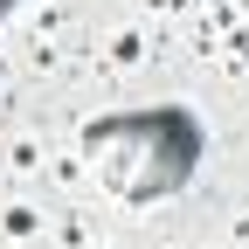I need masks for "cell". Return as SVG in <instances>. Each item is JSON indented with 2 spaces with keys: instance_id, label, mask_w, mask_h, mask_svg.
Segmentation results:
<instances>
[{
  "instance_id": "6da1fadb",
  "label": "cell",
  "mask_w": 249,
  "mask_h": 249,
  "mask_svg": "<svg viewBox=\"0 0 249 249\" xmlns=\"http://www.w3.org/2000/svg\"><path fill=\"white\" fill-rule=\"evenodd\" d=\"M14 7H21V0H0V21H7V14H14Z\"/></svg>"
}]
</instances>
